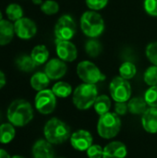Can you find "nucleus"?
<instances>
[{
	"label": "nucleus",
	"mask_w": 157,
	"mask_h": 158,
	"mask_svg": "<svg viewBox=\"0 0 157 158\" xmlns=\"http://www.w3.org/2000/svg\"><path fill=\"white\" fill-rule=\"evenodd\" d=\"M137 73V69L136 66L130 61H126L121 64L119 67V75L125 80H130L134 78V76Z\"/></svg>",
	"instance_id": "26"
},
{
	"label": "nucleus",
	"mask_w": 157,
	"mask_h": 158,
	"mask_svg": "<svg viewBox=\"0 0 157 158\" xmlns=\"http://www.w3.org/2000/svg\"><path fill=\"white\" fill-rule=\"evenodd\" d=\"M34 105L39 113L43 115H49L56 106V96L52 90L45 89L40 91L35 95Z\"/></svg>",
	"instance_id": "9"
},
{
	"label": "nucleus",
	"mask_w": 157,
	"mask_h": 158,
	"mask_svg": "<svg viewBox=\"0 0 157 158\" xmlns=\"http://www.w3.org/2000/svg\"><path fill=\"white\" fill-rule=\"evenodd\" d=\"M10 158H24L22 157V156H12V157Z\"/></svg>",
	"instance_id": "39"
},
{
	"label": "nucleus",
	"mask_w": 157,
	"mask_h": 158,
	"mask_svg": "<svg viewBox=\"0 0 157 158\" xmlns=\"http://www.w3.org/2000/svg\"><path fill=\"white\" fill-rule=\"evenodd\" d=\"M129 111V106L127 102H116L115 105V113L118 116H124Z\"/></svg>",
	"instance_id": "35"
},
{
	"label": "nucleus",
	"mask_w": 157,
	"mask_h": 158,
	"mask_svg": "<svg viewBox=\"0 0 157 158\" xmlns=\"http://www.w3.org/2000/svg\"><path fill=\"white\" fill-rule=\"evenodd\" d=\"M6 117L13 126L23 127L29 124L33 118V109L28 101L17 99L9 105Z\"/></svg>",
	"instance_id": "1"
},
{
	"label": "nucleus",
	"mask_w": 157,
	"mask_h": 158,
	"mask_svg": "<svg viewBox=\"0 0 157 158\" xmlns=\"http://www.w3.org/2000/svg\"><path fill=\"white\" fill-rule=\"evenodd\" d=\"M85 52L91 57L98 56L102 52V44L94 38L89 40L85 44Z\"/></svg>",
	"instance_id": "27"
},
{
	"label": "nucleus",
	"mask_w": 157,
	"mask_h": 158,
	"mask_svg": "<svg viewBox=\"0 0 157 158\" xmlns=\"http://www.w3.org/2000/svg\"><path fill=\"white\" fill-rule=\"evenodd\" d=\"M144 99L150 107H157V85L150 86L144 94Z\"/></svg>",
	"instance_id": "30"
},
{
	"label": "nucleus",
	"mask_w": 157,
	"mask_h": 158,
	"mask_svg": "<svg viewBox=\"0 0 157 158\" xmlns=\"http://www.w3.org/2000/svg\"><path fill=\"white\" fill-rule=\"evenodd\" d=\"M142 125L145 131L155 134L157 133V107H149L143 114Z\"/></svg>",
	"instance_id": "16"
},
{
	"label": "nucleus",
	"mask_w": 157,
	"mask_h": 158,
	"mask_svg": "<svg viewBox=\"0 0 157 158\" xmlns=\"http://www.w3.org/2000/svg\"><path fill=\"white\" fill-rule=\"evenodd\" d=\"M98 97V90L95 84L81 83L80 84L72 95V102L74 106L80 110H87L93 104Z\"/></svg>",
	"instance_id": "3"
},
{
	"label": "nucleus",
	"mask_w": 157,
	"mask_h": 158,
	"mask_svg": "<svg viewBox=\"0 0 157 158\" xmlns=\"http://www.w3.org/2000/svg\"><path fill=\"white\" fill-rule=\"evenodd\" d=\"M53 93L56 97L59 98H67L72 94V87L69 83L65 81H58L54 84L52 88Z\"/></svg>",
	"instance_id": "24"
},
{
	"label": "nucleus",
	"mask_w": 157,
	"mask_h": 158,
	"mask_svg": "<svg viewBox=\"0 0 157 158\" xmlns=\"http://www.w3.org/2000/svg\"><path fill=\"white\" fill-rule=\"evenodd\" d=\"M31 2L34 5H42L43 4V0H31Z\"/></svg>",
	"instance_id": "38"
},
{
	"label": "nucleus",
	"mask_w": 157,
	"mask_h": 158,
	"mask_svg": "<svg viewBox=\"0 0 157 158\" xmlns=\"http://www.w3.org/2000/svg\"><path fill=\"white\" fill-rule=\"evenodd\" d=\"M16 131L11 123H3L0 125V143L3 144L9 143L15 138Z\"/></svg>",
	"instance_id": "22"
},
{
	"label": "nucleus",
	"mask_w": 157,
	"mask_h": 158,
	"mask_svg": "<svg viewBox=\"0 0 157 158\" xmlns=\"http://www.w3.org/2000/svg\"><path fill=\"white\" fill-rule=\"evenodd\" d=\"M143 80L149 86L157 85V66L153 65L145 70L143 74Z\"/></svg>",
	"instance_id": "29"
},
{
	"label": "nucleus",
	"mask_w": 157,
	"mask_h": 158,
	"mask_svg": "<svg viewBox=\"0 0 157 158\" xmlns=\"http://www.w3.org/2000/svg\"><path fill=\"white\" fill-rule=\"evenodd\" d=\"M33 158H55V152L50 143L46 140H39L32 146Z\"/></svg>",
	"instance_id": "15"
},
{
	"label": "nucleus",
	"mask_w": 157,
	"mask_h": 158,
	"mask_svg": "<svg viewBox=\"0 0 157 158\" xmlns=\"http://www.w3.org/2000/svg\"><path fill=\"white\" fill-rule=\"evenodd\" d=\"M81 28L86 36L96 38L105 31V21L97 11L89 10L81 15Z\"/></svg>",
	"instance_id": "4"
},
{
	"label": "nucleus",
	"mask_w": 157,
	"mask_h": 158,
	"mask_svg": "<svg viewBox=\"0 0 157 158\" xmlns=\"http://www.w3.org/2000/svg\"><path fill=\"white\" fill-rule=\"evenodd\" d=\"M1 118H2V115H1V112H0V121H1Z\"/></svg>",
	"instance_id": "41"
},
{
	"label": "nucleus",
	"mask_w": 157,
	"mask_h": 158,
	"mask_svg": "<svg viewBox=\"0 0 157 158\" xmlns=\"http://www.w3.org/2000/svg\"><path fill=\"white\" fill-rule=\"evenodd\" d=\"M15 34L21 40H30L37 32L36 23L30 18H21L14 22Z\"/></svg>",
	"instance_id": "10"
},
{
	"label": "nucleus",
	"mask_w": 157,
	"mask_h": 158,
	"mask_svg": "<svg viewBox=\"0 0 157 158\" xmlns=\"http://www.w3.org/2000/svg\"><path fill=\"white\" fill-rule=\"evenodd\" d=\"M56 51L58 58L65 62H72L78 56L77 47L70 41L56 39Z\"/></svg>",
	"instance_id": "11"
},
{
	"label": "nucleus",
	"mask_w": 157,
	"mask_h": 158,
	"mask_svg": "<svg viewBox=\"0 0 157 158\" xmlns=\"http://www.w3.org/2000/svg\"><path fill=\"white\" fill-rule=\"evenodd\" d=\"M127 154L128 150L126 145L121 142L114 141L105 146L103 158H125Z\"/></svg>",
	"instance_id": "14"
},
{
	"label": "nucleus",
	"mask_w": 157,
	"mask_h": 158,
	"mask_svg": "<svg viewBox=\"0 0 157 158\" xmlns=\"http://www.w3.org/2000/svg\"><path fill=\"white\" fill-rule=\"evenodd\" d=\"M76 30V22L73 18L70 15L65 14L57 19L55 25L54 32L56 39L70 41L75 35Z\"/></svg>",
	"instance_id": "7"
},
{
	"label": "nucleus",
	"mask_w": 157,
	"mask_h": 158,
	"mask_svg": "<svg viewBox=\"0 0 157 158\" xmlns=\"http://www.w3.org/2000/svg\"><path fill=\"white\" fill-rule=\"evenodd\" d=\"M0 158H10V156H9V155L7 154L6 151L0 148Z\"/></svg>",
	"instance_id": "37"
},
{
	"label": "nucleus",
	"mask_w": 157,
	"mask_h": 158,
	"mask_svg": "<svg viewBox=\"0 0 157 158\" xmlns=\"http://www.w3.org/2000/svg\"><path fill=\"white\" fill-rule=\"evenodd\" d=\"M30 83L33 90L40 92V91L45 90L48 87L50 83V79L45 74V72L38 71L31 76Z\"/></svg>",
	"instance_id": "18"
},
{
	"label": "nucleus",
	"mask_w": 157,
	"mask_h": 158,
	"mask_svg": "<svg viewBox=\"0 0 157 158\" xmlns=\"http://www.w3.org/2000/svg\"><path fill=\"white\" fill-rule=\"evenodd\" d=\"M86 154L89 158H103L104 148L99 144H92L86 151Z\"/></svg>",
	"instance_id": "32"
},
{
	"label": "nucleus",
	"mask_w": 157,
	"mask_h": 158,
	"mask_svg": "<svg viewBox=\"0 0 157 158\" xmlns=\"http://www.w3.org/2000/svg\"><path fill=\"white\" fill-rule=\"evenodd\" d=\"M43 134L50 143L60 144L70 138V127L59 118H53L44 125Z\"/></svg>",
	"instance_id": "2"
},
{
	"label": "nucleus",
	"mask_w": 157,
	"mask_h": 158,
	"mask_svg": "<svg viewBox=\"0 0 157 158\" xmlns=\"http://www.w3.org/2000/svg\"><path fill=\"white\" fill-rule=\"evenodd\" d=\"M77 74L79 78L85 83L96 84L99 81L105 80V74L93 62L85 60L81 61L77 66Z\"/></svg>",
	"instance_id": "6"
},
{
	"label": "nucleus",
	"mask_w": 157,
	"mask_h": 158,
	"mask_svg": "<svg viewBox=\"0 0 157 158\" xmlns=\"http://www.w3.org/2000/svg\"><path fill=\"white\" fill-rule=\"evenodd\" d=\"M71 146L80 152L87 151L88 148L93 144V136L86 130H79L71 134L70 138Z\"/></svg>",
	"instance_id": "12"
},
{
	"label": "nucleus",
	"mask_w": 157,
	"mask_h": 158,
	"mask_svg": "<svg viewBox=\"0 0 157 158\" xmlns=\"http://www.w3.org/2000/svg\"><path fill=\"white\" fill-rule=\"evenodd\" d=\"M110 107H111V100L107 95L105 94L99 95L93 104V108L99 116H102L109 112Z\"/></svg>",
	"instance_id": "23"
},
{
	"label": "nucleus",
	"mask_w": 157,
	"mask_h": 158,
	"mask_svg": "<svg viewBox=\"0 0 157 158\" xmlns=\"http://www.w3.org/2000/svg\"><path fill=\"white\" fill-rule=\"evenodd\" d=\"M143 7L148 15L157 17V0H144Z\"/></svg>",
	"instance_id": "34"
},
{
	"label": "nucleus",
	"mask_w": 157,
	"mask_h": 158,
	"mask_svg": "<svg viewBox=\"0 0 157 158\" xmlns=\"http://www.w3.org/2000/svg\"><path fill=\"white\" fill-rule=\"evenodd\" d=\"M3 19V15H2V12H1V10H0V21Z\"/></svg>",
	"instance_id": "40"
},
{
	"label": "nucleus",
	"mask_w": 157,
	"mask_h": 158,
	"mask_svg": "<svg viewBox=\"0 0 157 158\" xmlns=\"http://www.w3.org/2000/svg\"><path fill=\"white\" fill-rule=\"evenodd\" d=\"M14 35H16L14 23L9 19H2L0 21V46H5L10 44Z\"/></svg>",
	"instance_id": "17"
},
{
	"label": "nucleus",
	"mask_w": 157,
	"mask_h": 158,
	"mask_svg": "<svg viewBox=\"0 0 157 158\" xmlns=\"http://www.w3.org/2000/svg\"><path fill=\"white\" fill-rule=\"evenodd\" d=\"M68 68L66 62L60 58H52L46 62L44 72L50 80H59L65 76Z\"/></svg>",
	"instance_id": "13"
},
{
	"label": "nucleus",
	"mask_w": 157,
	"mask_h": 158,
	"mask_svg": "<svg viewBox=\"0 0 157 158\" xmlns=\"http://www.w3.org/2000/svg\"><path fill=\"white\" fill-rule=\"evenodd\" d=\"M109 92L115 102H127L131 96V86L128 80L122 77H115L109 85Z\"/></svg>",
	"instance_id": "8"
},
{
	"label": "nucleus",
	"mask_w": 157,
	"mask_h": 158,
	"mask_svg": "<svg viewBox=\"0 0 157 158\" xmlns=\"http://www.w3.org/2000/svg\"><path fill=\"white\" fill-rule=\"evenodd\" d=\"M6 75H5V73L2 70H0V90L6 85Z\"/></svg>",
	"instance_id": "36"
},
{
	"label": "nucleus",
	"mask_w": 157,
	"mask_h": 158,
	"mask_svg": "<svg viewBox=\"0 0 157 158\" xmlns=\"http://www.w3.org/2000/svg\"><path fill=\"white\" fill-rule=\"evenodd\" d=\"M145 54H146V56L149 59V61L153 65L157 66V42L150 43L146 46Z\"/></svg>",
	"instance_id": "31"
},
{
	"label": "nucleus",
	"mask_w": 157,
	"mask_h": 158,
	"mask_svg": "<svg viewBox=\"0 0 157 158\" xmlns=\"http://www.w3.org/2000/svg\"><path fill=\"white\" fill-rule=\"evenodd\" d=\"M59 158H64V157H59Z\"/></svg>",
	"instance_id": "42"
},
{
	"label": "nucleus",
	"mask_w": 157,
	"mask_h": 158,
	"mask_svg": "<svg viewBox=\"0 0 157 158\" xmlns=\"http://www.w3.org/2000/svg\"><path fill=\"white\" fill-rule=\"evenodd\" d=\"M15 65L18 69L23 72H31L37 67L31 55H21L18 56L15 60Z\"/></svg>",
	"instance_id": "20"
},
{
	"label": "nucleus",
	"mask_w": 157,
	"mask_h": 158,
	"mask_svg": "<svg viewBox=\"0 0 157 158\" xmlns=\"http://www.w3.org/2000/svg\"><path fill=\"white\" fill-rule=\"evenodd\" d=\"M121 120L115 112H107L99 117L97 123V131L100 137L104 139H113L120 131Z\"/></svg>",
	"instance_id": "5"
},
{
	"label": "nucleus",
	"mask_w": 157,
	"mask_h": 158,
	"mask_svg": "<svg viewBox=\"0 0 157 158\" xmlns=\"http://www.w3.org/2000/svg\"><path fill=\"white\" fill-rule=\"evenodd\" d=\"M87 6L93 11H98L105 7L108 0H85Z\"/></svg>",
	"instance_id": "33"
},
{
	"label": "nucleus",
	"mask_w": 157,
	"mask_h": 158,
	"mask_svg": "<svg viewBox=\"0 0 157 158\" xmlns=\"http://www.w3.org/2000/svg\"><path fill=\"white\" fill-rule=\"evenodd\" d=\"M23 9L20 5L16 3H11L6 7V15L10 21H17L18 19L23 18Z\"/></svg>",
	"instance_id": "25"
},
{
	"label": "nucleus",
	"mask_w": 157,
	"mask_h": 158,
	"mask_svg": "<svg viewBox=\"0 0 157 158\" xmlns=\"http://www.w3.org/2000/svg\"><path fill=\"white\" fill-rule=\"evenodd\" d=\"M147 106L144 97H134L128 103L129 112L133 115H143L147 110Z\"/></svg>",
	"instance_id": "21"
},
{
	"label": "nucleus",
	"mask_w": 157,
	"mask_h": 158,
	"mask_svg": "<svg viewBox=\"0 0 157 158\" xmlns=\"http://www.w3.org/2000/svg\"><path fill=\"white\" fill-rule=\"evenodd\" d=\"M40 8L43 14L51 16V15H55L58 12L59 5L57 4V2H56L54 0H45L41 5Z\"/></svg>",
	"instance_id": "28"
},
{
	"label": "nucleus",
	"mask_w": 157,
	"mask_h": 158,
	"mask_svg": "<svg viewBox=\"0 0 157 158\" xmlns=\"http://www.w3.org/2000/svg\"><path fill=\"white\" fill-rule=\"evenodd\" d=\"M31 56L37 66H41L48 61L49 51L43 44H38L34 46L31 52Z\"/></svg>",
	"instance_id": "19"
}]
</instances>
